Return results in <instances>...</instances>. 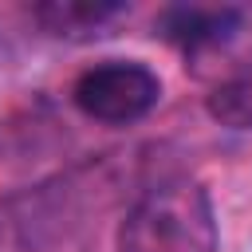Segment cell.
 <instances>
[{
	"label": "cell",
	"instance_id": "cell-1",
	"mask_svg": "<svg viewBox=\"0 0 252 252\" xmlns=\"http://www.w3.org/2000/svg\"><path fill=\"white\" fill-rule=\"evenodd\" d=\"M217 217L209 193L173 177L146 189L118 224V252H217Z\"/></svg>",
	"mask_w": 252,
	"mask_h": 252
},
{
	"label": "cell",
	"instance_id": "cell-2",
	"mask_svg": "<svg viewBox=\"0 0 252 252\" xmlns=\"http://www.w3.org/2000/svg\"><path fill=\"white\" fill-rule=\"evenodd\" d=\"M75 106L106 126H130L146 118L161 98V79L138 59H102L87 67L71 87Z\"/></svg>",
	"mask_w": 252,
	"mask_h": 252
},
{
	"label": "cell",
	"instance_id": "cell-3",
	"mask_svg": "<svg viewBox=\"0 0 252 252\" xmlns=\"http://www.w3.org/2000/svg\"><path fill=\"white\" fill-rule=\"evenodd\" d=\"M236 20H240L236 8H169L161 16V32L181 47H201L224 39L236 28Z\"/></svg>",
	"mask_w": 252,
	"mask_h": 252
},
{
	"label": "cell",
	"instance_id": "cell-4",
	"mask_svg": "<svg viewBox=\"0 0 252 252\" xmlns=\"http://www.w3.org/2000/svg\"><path fill=\"white\" fill-rule=\"evenodd\" d=\"M122 4H94V0H51L39 8V20L55 35H87L98 32L106 20H114Z\"/></svg>",
	"mask_w": 252,
	"mask_h": 252
},
{
	"label": "cell",
	"instance_id": "cell-5",
	"mask_svg": "<svg viewBox=\"0 0 252 252\" xmlns=\"http://www.w3.org/2000/svg\"><path fill=\"white\" fill-rule=\"evenodd\" d=\"M205 110L228 130H252V79H228L209 91Z\"/></svg>",
	"mask_w": 252,
	"mask_h": 252
}]
</instances>
